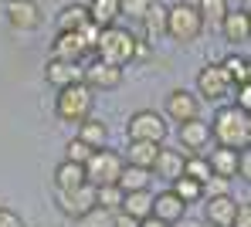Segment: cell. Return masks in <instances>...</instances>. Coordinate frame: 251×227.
<instances>
[{
	"label": "cell",
	"instance_id": "e575fe53",
	"mask_svg": "<svg viewBox=\"0 0 251 227\" xmlns=\"http://www.w3.org/2000/svg\"><path fill=\"white\" fill-rule=\"evenodd\" d=\"M92 153H95V149H92V146H85L78 136L65 146V159H68V163H78V166H85V163L92 159Z\"/></svg>",
	"mask_w": 251,
	"mask_h": 227
},
{
	"label": "cell",
	"instance_id": "f546056e",
	"mask_svg": "<svg viewBox=\"0 0 251 227\" xmlns=\"http://www.w3.org/2000/svg\"><path fill=\"white\" fill-rule=\"evenodd\" d=\"M197 10H201V17H204V27L207 24H224V17L231 14V7H227V0H197Z\"/></svg>",
	"mask_w": 251,
	"mask_h": 227
},
{
	"label": "cell",
	"instance_id": "836d02e7",
	"mask_svg": "<svg viewBox=\"0 0 251 227\" xmlns=\"http://www.w3.org/2000/svg\"><path fill=\"white\" fill-rule=\"evenodd\" d=\"M150 7H153V0H123V3H119V14H126V17L136 21V24H143L146 14H150Z\"/></svg>",
	"mask_w": 251,
	"mask_h": 227
},
{
	"label": "cell",
	"instance_id": "7402d4cb",
	"mask_svg": "<svg viewBox=\"0 0 251 227\" xmlns=\"http://www.w3.org/2000/svg\"><path fill=\"white\" fill-rule=\"evenodd\" d=\"M119 3H123V0H95V3H88L92 24H99L102 31H105V27H116V21L123 17V14H119Z\"/></svg>",
	"mask_w": 251,
	"mask_h": 227
},
{
	"label": "cell",
	"instance_id": "6da1fadb",
	"mask_svg": "<svg viewBox=\"0 0 251 227\" xmlns=\"http://www.w3.org/2000/svg\"><path fill=\"white\" fill-rule=\"evenodd\" d=\"M210 139L224 149H248L251 146V112L238 105H224L217 109V115L210 119Z\"/></svg>",
	"mask_w": 251,
	"mask_h": 227
},
{
	"label": "cell",
	"instance_id": "603a6c76",
	"mask_svg": "<svg viewBox=\"0 0 251 227\" xmlns=\"http://www.w3.org/2000/svg\"><path fill=\"white\" fill-rule=\"evenodd\" d=\"M123 214L136 217V221H146V217H153V193H150V190H136V193H126V200H123Z\"/></svg>",
	"mask_w": 251,
	"mask_h": 227
},
{
	"label": "cell",
	"instance_id": "4fadbf2b",
	"mask_svg": "<svg viewBox=\"0 0 251 227\" xmlns=\"http://www.w3.org/2000/svg\"><path fill=\"white\" fill-rule=\"evenodd\" d=\"M204 217H207L210 227H234L238 200H234L231 193H224V197H207V204H204Z\"/></svg>",
	"mask_w": 251,
	"mask_h": 227
},
{
	"label": "cell",
	"instance_id": "44dd1931",
	"mask_svg": "<svg viewBox=\"0 0 251 227\" xmlns=\"http://www.w3.org/2000/svg\"><path fill=\"white\" fill-rule=\"evenodd\" d=\"M51 180H54V190H75V186L88 183V177H85V166L61 159V163L54 166V177H51Z\"/></svg>",
	"mask_w": 251,
	"mask_h": 227
},
{
	"label": "cell",
	"instance_id": "ac0fdd59",
	"mask_svg": "<svg viewBox=\"0 0 251 227\" xmlns=\"http://www.w3.org/2000/svg\"><path fill=\"white\" fill-rule=\"evenodd\" d=\"M207 142H210V122L194 119V122H183V126H180V146H183V149L201 153V149H207Z\"/></svg>",
	"mask_w": 251,
	"mask_h": 227
},
{
	"label": "cell",
	"instance_id": "30bf717a",
	"mask_svg": "<svg viewBox=\"0 0 251 227\" xmlns=\"http://www.w3.org/2000/svg\"><path fill=\"white\" fill-rule=\"evenodd\" d=\"M44 82L51 89H68L75 82H85V65H75V61H61V58H48L44 65Z\"/></svg>",
	"mask_w": 251,
	"mask_h": 227
},
{
	"label": "cell",
	"instance_id": "277c9868",
	"mask_svg": "<svg viewBox=\"0 0 251 227\" xmlns=\"http://www.w3.org/2000/svg\"><path fill=\"white\" fill-rule=\"evenodd\" d=\"M92 105H95V91L88 89L85 82H75L68 89H58V95H54V115L61 122H75V126L85 122L92 115Z\"/></svg>",
	"mask_w": 251,
	"mask_h": 227
},
{
	"label": "cell",
	"instance_id": "9c48e42d",
	"mask_svg": "<svg viewBox=\"0 0 251 227\" xmlns=\"http://www.w3.org/2000/svg\"><path fill=\"white\" fill-rule=\"evenodd\" d=\"M167 119L180 122V126L201 119V95L197 91H187V89H173L167 95Z\"/></svg>",
	"mask_w": 251,
	"mask_h": 227
},
{
	"label": "cell",
	"instance_id": "f1b7e54d",
	"mask_svg": "<svg viewBox=\"0 0 251 227\" xmlns=\"http://www.w3.org/2000/svg\"><path fill=\"white\" fill-rule=\"evenodd\" d=\"M143 27H146V38H150V41L163 38V34H167V7L153 0V7H150V14H146Z\"/></svg>",
	"mask_w": 251,
	"mask_h": 227
},
{
	"label": "cell",
	"instance_id": "74e56055",
	"mask_svg": "<svg viewBox=\"0 0 251 227\" xmlns=\"http://www.w3.org/2000/svg\"><path fill=\"white\" fill-rule=\"evenodd\" d=\"M234 227H251V200L238 204V217H234Z\"/></svg>",
	"mask_w": 251,
	"mask_h": 227
},
{
	"label": "cell",
	"instance_id": "8d00e7d4",
	"mask_svg": "<svg viewBox=\"0 0 251 227\" xmlns=\"http://www.w3.org/2000/svg\"><path fill=\"white\" fill-rule=\"evenodd\" d=\"M234 105H238V109H245V112H251V85H248V82L234 89Z\"/></svg>",
	"mask_w": 251,
	"mask_h": 227
},
{
	"label": "cell",
	"instance_id": "52a82bcc",
	"mask_svg": "<svg viewBox=\"0 0 251 227\" xmlns=\"http://www.w3.org/2000/svg\"><path fill=\"white\" fill-rule=\"evenodd\" d=\"M54 204H58V210H61L65 217L78 221V217H85V214L95 207V186H92V183H82V186H75V190H54Z\"/></svg>",
	"mask_w": 251,
	"mask_h": 227
},
{
	"label": "cell",
	"instance_id": "d6a6232c",
	"mask_svg": "<svg viewBox=\"0 0 251 227\" xmlns=\"http://www.w3.org/2000/svg\"><path fill=\"white\" fill-rule=\"evenodd\" d=\"M75 227H116V214L105 210V207H92L85 217L75 221Z\"/></svg>",
	"mask_w": 251,
	"mask_h": 227
},
{
	"label": "cell",
	"instance_id": "7bdbcfd3",
	"mask_svg": "<svg viewBox=\"0 0 251 227\" xmlns=\"http://www.w3.org/2000/svg\"><path fill=\"white\" fill-rule=\"evenodd\" d=\"M173 227H204V224H201V221H187V217H183L180 224H173Z\"/></svg>",
	"mask_w": 251,
	"mask_h": 227
},
{
	"label": "cell",
	"instance_id": "d6986e66",
	"mask_svg": "<svg viewBox=\"0 0 251 227\" xmlns=\"http://www.w3.org/2000/svg\"><path fill=\"white\" fill-rule=\"evenodd\" d=\"M207 159H210L214 177H224V180H234V177H238V166H241V153H238V149H224V146H217Z\"/></svg>",
	"mask_w": 251,
	"mask_h": 227
},
{
	"label": "cell",
	"instance_id": "f35d334b",
	"mask_svg": "<svg viewBox=\"0 0 251 227\" xmlns=\"http://www.w3.org/2000/svg\"><path fill=\"white\" fill-rule=\"evenodd\" d=\"M238 177L245 183H251V146L248 149H241V166H238Z\"/></svg>",
	"mask_w": 251,
	"mask_h": 227
},
{
	"label": "cell",
	"instance_id": "7a4b0ae2",
	"mask_svg": "<svg viewBox=\"0 0 251 227\" xmlns=\"http://www.w3.org/2000/svg\"><path fill=\"white\" fill-rule=\"evenodd\" d=\"M95 58L99 61H109L116 68H126L129 61L139 58V38L126 27H105L99 34V45H95Z\"/></svg>",
	"mask_w": 251,
	"mask_h": 227
},
{
	"label": "cell",
	"instance_id": "d4e9b609",
	"mask_svg": "<svg viewBox=\"0 0 251 227\" xmlns=\"http://www.w3.org/2000/svg\"><path fill=\"white\" fill-rule=\"evenodd\" d=\"M78 139H82L85 146H92V149H102L105 139H109V126H105L102 119L88 115L85 122H78Z\"/></svg>",
	"mask_w": 251,
	"mask_h": 227
},
{
	"label": "cell",
	"instance_id": "ba28073f",
	"mask_svg": "<svg viewBox=\"0 0 251 227\" xmlns=\"http://www.w3.org/2000/svg\"><path fill=\"white\" fill-rule=\"evenodd\" d=\"M231 91H234V85H231V78H227V71H224L221 65H204V68L197 71V95H201V98H207V102H224Z\"/></svg>",
	"mask_w": 251,
	"mask_h": 227
},
{
	"label": "cell",
	"instance_id": "484cf974",
	"mask_svg": "<svg viewBox=\"0 0 251 227\" xmlns=\"http://www.w3.org/2000/svg\"><path fill=\"white\" fill-rule=\"evenodd\" d=\"M150 180H153V170H143V166H129L126 163L123 177H119V186L126 193H136V190H150Z\"/></svg>",
	"mask_w": 251,
	"mask_h": 227
},
{
	"label": "cell",
	"instance_id": "8992f818",
	"mask_svg": "<svg viewBox=\"0 0 251 227\" xmlns=\"http://www.w3.org/2000/svg\"><path fill=\"white\" fill-rule=\"evenodd\" d=\"M126 170V159L123 153H116V149H95L92 153V159L85 163V177H88V183L92 186H109V183H119V177H123Z\"/></svg>",
	"mask_w": 251,
	"mask_h": 227
},
{
	"label": "cell",
	"instance_id": "3957f363",
	"mask_svg": "<svg viewBox=\"0 0 251 227\" xmlns=\"http://www.w3.org/2000/svg\"><path fill=\"white\" fill-rule=\"evenodd\" d=\"M204 34V17L197 10V3H173L167 7V38L176 45H194Z\"/></svg>",
	"mask_w": 251,
	"mask_h": 227
},
{
	"label": "cell",
	"instance_id": "ee69618b",
	"mask_svg": "<svg viewBox=\"0 0 251 227\" xmlns=\"http://www.w3.org/2000/svg\"><path fill=\"white\" fill-rule=\"evenodd\" d=\"M75 3H82V7H88V3H95V0H75Z\"/></svg>",
	"mask_w": 251,
	"mask_h": 227
},
{
	"label": "cell",
	"instance_id": "4316f807",
	"mask_svg": "<svg viewBox=\"0 0 251 227\" xmlns=\"http://www.w3.org/2000/svg\"><path fill=\"white\" fill-rule=\"evenodd\" d=\"M123 200H126V190L119 183H109V186H95V207H105L112 214L123 210Z\"/></svg>",
	"mask_w": 251,
	"mask_h": 227
},
{
	"label": "cell",
	"instance_id": "7c38bea8",
	"mask_svg": "<svg viewBox=\"0 0 251 227\" xmlns=\"http://www.w3.org/2000/svg\"><path fill=\"white\" fill-rule=\"evenodd\" d=\"M85 85L95 91H109V89H119L123 85V68H116V65H109V61H92V65H85Z\"/></svg>",
	"mask_w": 251,
	"mask_h": 227
},
{
	"label": "cell",
	"instance_id": "9a60e30c",
	"mask_svg": "<svg viewBox=\"0 0 251 227\" xmlns=\"http://www.w3.org/2000/svg\"><path fill=\"white\" fill-rule=\"evenodd\" d=\"M183 163H187V153L160 146V156H156V163H153V177H160L163 183L173 186V183L183 177Z\"/></svg>",
	"mask_w": 251,
	"mask_h": 227
},
{
	"label": "cell",
	"instance_id": "2e32d148",
	"mask_svg": "<svg viewBox=\"0 0 251 227\" xmlns=\"http://www.w3.org/2000/svg\"><path fill=\"white\" fill-rule=\"evenodd\" d=\"M153 217L167 221V224H180L187 217V204L173 193V190H163V193H153Z\"/></svg>",
	"mask_w": 251,
	"mask_h": 227
},
{
	"label": "cell",
	"instance_id": "cb8c5ba5",
	"mask_svg": "<svg viewBox=\"0 0 251 227\" xmlns=\"http://www.w3.org/2000/svg\"><path fill=\"white\" fill-rule=\"evenodd\" d=\"M88 21H92V17H88V7H82V3H68V7H61V14H58V34L82 31Z\"/></svg>",
	"mask_w": 251,
	"mask_h": 227
},
{
	"label": "cell",
	"instance_id": "f6af8a7d",
	"mask_svg": "<svg viewBox=\"0 0 251 227\" xmlns=\"http://www.w3.org/2000/svg\"><path fill=\"white\" fill-rule=\"evenodd\" d=\"M248 85H251V58H248Z\"/></svg>",
	"mask_w": 251,
	"mask_h": 227
},
{
	"label": "cell",
	"instance_id": "5bb4252c",
	"mask_svg": "<svg viewBox=\"0 0 251 227\" xmlns=\"http://www.w3.org/2000/svg\"><path fill=\"white\" fill-rule=\"evenodd\" d=\"M88 54H92V51L85 47V41H82L78 31L54 34V41H51V58H61V61H75V65H82Z\"/></svg>",
	"mask_w": 251,
	"mask_h": 227
},
{
	"label": "cell",
	"instance_id": "e0dca14e",
	"mask_svg": "<svg viewBox=\"0 0 251 227\" xmlns=\"http://www.w3.org/2000/svg\"><path fill=\"white\" fill-rule=\"evenodd\" d=\"M221 34H224V41H231V45H245V41H251V14L248 10L227 14L224 24H221Z\"/></svg>",
	"mask_w": 251,
	"mask_h": 227
},
{
	"label": "cell",
	"instance_id": "b9f144b4",
	"mask_svg": "<svg viewBox=\"0 0 251 227\" xmlns=\"http://www.w3.org/2000/svg\"><path fill=\"white\" fill-rule=\"evenodd\" d=\"M139 227H173V224L160 221V217H146V221H139Z\"/></svg>",
	"mask_w": 251,
	"mask_h": 227
},
{
	"label": "cell",
	"instance_id": "60d3db41",
	"mask_svg": "<svg viewBox=\"0 0 251 227\" xmlns=\"http://www.w3.org/2000/svg\"><path fill=\"white\" fill-rule=\"evenodd\" d=\"M116 227H139V221H136V217H129V214H123V210H119V214H116Z\"/></svg>",
	"mask_w": 251,
	"mask_h": 227
},
{
	"label": "cell",
	"instance_id": "4dcf8cb0",
	"mask_svg": "<svg viewBox=\"0 0 251 227\" xmlns=\"http://www.w3.org/2000/svg\"><path fill=\"white\" fill-rule=\"evenodd\" d=\"M170 190H173V193H176V197H180L187 207H190V204H197V200H204V183L190 180V177H180V180L173 183Z\"/></svg>",
	"mask_w": 251,
	"mask_h": 227
},
{
	"label": "cell",
	"instance_id": "8fae6325",
	"mask_svg": "<svg viewBox=\"0 0 251 227\" xmlns=\"http://www.w3.org/2000/svg\"><path fill=\"white\" fill-rule=\"evenodd\" d=\"M7 24L14 31H38L41 27V7L34 0H7Z\"/></svg>",
	"mask_w": 251,
	"mask_h": 227
},
{
	"label": "cell",
	"instance_id": "d590c367",
	"mask_svg": "<svg viewBox=\"0 0 251 227\" xmlns=\"http://www.w3.org/2000/svg\"><path fill=\"white\" fill-rule=\"evenodd\" d=\"M227 186H231V180H224V177H210V180L204 183V197H224Z\"/></svg>",
	"mask_w": 251,
	"mask_h": 227
},
{
	"label": "cell",
	"instance_id": "bcb514c9",
	"mask_svg": "<svg viewBox=\"0 0 251 227\" xmlns=\"http://www.w3.org/2000/svg\"><path fill=\"white\" fill-rule=\"evenodd\" d=\"M241 3H245V10H251V0H241Z\"/></svg>",
	"mask_w": 251,
	"mask_h": 227
},
{
	"label": "cell",
	"instance_id": "7dc6e473",
	"mask_svg": "<svg viewBox=\"0 0 251 227\" xmlns=\"http://www.w3.org/2000/svg\"><path fill=\"white\" fill-rule=\"evenodd\" d=\"M248 14H251V10H248Z\"/></svg>",
	"mask_w": 251,
	"mask_h": 227
},
{
	"label": "cell",
	"instance_id": "83f0119b",
	"mask_svg": "<svg viewBox=\"0 0 251 227\" xmlns=\"http://www.w3.org/2000/svg\"><path fill=\"white\" fill-rule=\"evenodd\" d=\"M183 177H190V180H197V183H207L210 177H214V170H210V159L204 156V153H187Z\"/></svg>",
	"mask_w": 251,
	"mask_h": 227
},
{
	"label": "cell",
	"instance_id": "1f68e13d",
	"mask_svg": "<svg viewBox=\"0 0 251 227\" xmlns=\"http://www.w3.org/2000/svg\"><path fill=\"white\" fill-rule=\"evenodd\" d=\"M221 68L227 71V78H231L234 89L248 82V58H241V54H227V58L221 61Z\"/></svg>",
	"mask_w": 251,
	"mask_h": 227
},
{
	"label": "cell",
	"instance_id": "5b68a950",
	"mask_svg": "<svg viewBox=\"0 0 251 227\" xmlns=\"http://www.w3.org/2000/svg\"><path fill=\"white\" fill-rule=\"evenodd\" d=\"M167 133H170L167 115H160V112H153V109H139V112H132L129 122H126V139H132V142H160V146H163Z\"/></svg>",
	"mask_w": 251,
	"mask_h": 227
},
{
	"label": "cell",
	"instance_id": "ab89813d",
	"mask_svg": "<svg viewBox=\"0 0 251 227\" xmlns=\"http://www.w3.org/2000/svg\"><path fill=\"white\" fill-rule=\"evenodd\" d=\"M0 227H24V221L14 214V210H7V207H0Z\"/></svg>",
	"mask_w": 251,
	"mask_h": 227
},
{
	"label": "cell",
	"instance_id": "ffe728a7",
	"mask_svg": "<svg viewBox=\"0 0 251 227\" xmlns=\"http://www.w3.org/2000/svg\"><path fill=\"white\" fill-rule=\"evenodd\" d=\"M156 156H160V142H126V153L123 159L129 166H143V170H153V163H156Z\"/></svg>",
	"mask_w": 251,
	"mask_h": 227
}]
</instances>
